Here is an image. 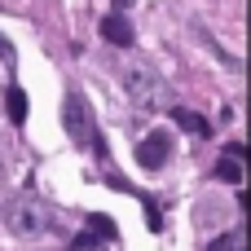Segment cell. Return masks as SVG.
<instances>
[{"instance_id": "6da1fadb", "label": "cell", "mask_w": 251, "mask_h": 251, "mask_svg": "<svg viewBox=\"0 0 251 251\" xmlns=\"http://www.w3.org/2000/svg\"><path fill=\"white\" fill-rule=\"evenodd\" d=\"M119 84H124V93H128L141 110H163V101H168L163 79H159L146 62H124V66H119Z\"/></svg>"}, {"instance_id": "277c9868", "label": "cell", "mask_w": 251, "mask_h": 251, "mask_svg": "<svg viewBox=\"0 0 251 251\" xmlns=\"http://www.w3.org/2000/svg\"><path fill=\"white\" fill-rule=\"evenodd\" d=\"M168 132H154V137H146L141 141V150H137V159H141V168H163V159H168Z\"/></svg>"}, {"instance_id": "30bf717a", "label": "cell", "mask_w": 251, "mask_h": 251, "mask_svg": "<svg viewBox=\"0 0 251 251\" xmlns=\"http://www.w3.org/2000/svg\"><path fill=\"white\" fill-rule=\"evenodd\" d=\"M13 62V49H4V40H0V66H9Z\"/></svg>"}, {"instance_id": "7c38bea8", "label": "cell", "mask_w": 251, "mask_h": 251, "mask_svg": "<svg viewBox=\"0 0 251 251\" xmlns=\"http://www.w3.org/2000/svg\"><path fill=\"white\" fill-rule=\"evenodd\" d=\"M88 251H106V247H88Z\"/></svg>"}, {"instance_id": "8fae6325", "label": "cell", "mask_w": 251, "mask_h": 251, "mask_svg": "<svg viewBox=\"0 0 251 251\" xmlns=\"http://www.w3.org/2000/svg\"><path fill=\"white\" fill-rule=\"evenodd\" d=\"M132 9V0H115V13H128Z\"/></svg>"}, {"instance_id": "3957f363", "label": "cell", "mask_w": 251, "mask_h": 251, "mask_svg": "<svg viewBox=\"0 0 251 251\" xmlns=\"http://www.w3.org/2000/svg\"><path fill=\"white\" fill-rule=\"evenodd\" d=\"M66 115V132L75 137V141H93V124H88V106L79 101V97H66V106H62Z\"/></svg>"}, {"instance_id": "ba28073f", "label": "cell", "mask_w": 251, "mask_h": 251, "mask_svg": "<svg viewBox=\"0 0 251 251\" xmlns=\"http://www.w3.org/2000/svg\"><path fill=\"white\" fill-rule=\"evenodd\" d=\"M172 119H176L185 132H194V137H207V124H203L194 110H185V106H176V110H172Z\"/></svg>"}, {"instance_id": "7a4b0ae2", "label": "cell", "mask_w": 251, "mask_h": 251, "mask_svg": "<svg viewBox=\"0 0 251 251\" xmlns=\"http://www.w3.org/2000/svg\"><path fill=\"white\" fill-rule=\"evenodd\" d=\"M4 221H9V229H13L18 238H35V234L49 229V207H44L35 194H13V199L4 203Z\"/></svg>"}, {"instance_id": "9c48e42d", "label": "cell", "mask_w": 251, "mask_h": 251, "mask_svg": "<svg viewBox=\"0 0 251 251\" xmlns=\"http://www.w3.org/2000/svg\"><path fill=\"white\" fill-rule=\"evenodd\" d=\"M88 225H93V234H97V238H115V229H110V221H101V216H93Z\"/></svg>"}, {"instance_id": "5b68a950", "label": "cell", "mask_w": 251, "mask_h": 251, "mask_svg": "<svg viewBox=\"0 0 251 251\" xmlns=\"http://www.w3.org/2000/svg\"><path fill=\"white\" fill-rule=\"evenodd\" d=\"M101 40H110V44H132V26H128V18L124 13H106L101 18Z\"/></svg>"}, {"instance_id": "8992f818", "label": "cell", "mask_w": 251, "mask_h": 251, "mask_svg": "<svg viewBox=\"0 0 251 251\" xmlns=\"http://www.w3.org/2000/svg\"><path fill=\"white\" fill-rule=\"evenodd\" d=\"M216 181H225V185H243V159L225 154V159L216 163Z\"/></svg>"}, {"instance_id": "52a82bcc", "label": "cell", "mask_w": 251, "mask_h": 251, "mask_svg": "<svg viewBox=\"0 0 251 251\" xmlns=\"http://www.w3.org/2000/svg\"><path fill=\"white\" fill-rule=\"evenodd\" d=\"M4 106H9V119L13 124H26V93L22 88H9L4 93Z\"/></svg>"}]
</instances>
